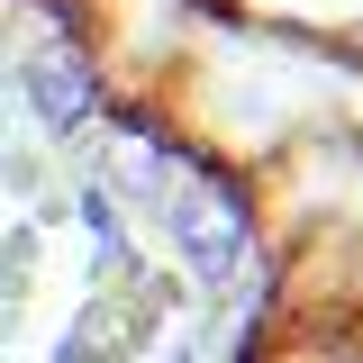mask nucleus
Masks as SVG:
<instances>
[{
    "instance_id": "obj_2",
    "label": "nucleus",
    "mask_w": 363,
    "mask_h": 363,
    "mask_svg": "<svg viewBox=\"0 0 363 363\" xmlns=\"http://www.w3.org/2000/svg\"><path fill=\"white\" fill-rule=\"evenodd\" d=\"M18 91H28V109H37L45 136H82L91 118H100V91H91L82 55H64V45H45V55H28V73H18Z\"/></svg>"
},
{
    "instance_id": "obj_3",
    "label": "nucleus",
    "mask_w": 363,
    "mask_h": 363,
    "mask_svg": "<svg viewBox=\"0 0 363 363\" xmlns=\"http://www.w3.org/2000/svg\"><path fill=\"white\" fill-rule=\"evenodd\" d=\"M109 173H118V191L145 200V209H155V200H173V155H164L155 136H118V145H109Z\"/></svg>"
},
{
    "instance_id": "obj_1",
    "label": "nucleus",
    "mask_w": 363,
    "mask_h": 363,
    "mask_svg": "<svg viewBox=\"0 0 363 363\" xmlns=\"http://www.w3.org/2000/svg\"><path fill=\"white\" fill-rule=\"evenodd\" d=\"M164 227H173V245H182V264H191L200 291H227L245 272V200L227 182H173Z\"/></svg>"
}]
</instances>
